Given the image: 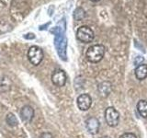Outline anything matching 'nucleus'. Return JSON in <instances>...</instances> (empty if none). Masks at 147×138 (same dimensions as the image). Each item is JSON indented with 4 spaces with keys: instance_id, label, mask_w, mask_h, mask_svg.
Returning a JSON list of instances; mask_svg holds the SVG:
<instances>
[{
    "instance_id": "f257e3e1",
    "label": "nucleus",
    "mask_w": 147,
    "mask_h": 138,
    "mask_svg": "<svg viewBox=\"0 0 147 138\" xmlns=\"http://www.w3.org/2000/svg\"><path fill=\"white\" fill-rule=\"evenodd\" d=\"M105 55V47L101 44L92 45L87 49L86 56L90 63H98Z\"/></svg>"
},
{
    "instance_id": "f03ea898",
    "label": "nucleus",
    "mask_w": 147,
    "mask_h": 138,
    "mask_svg": "<svg viewBox=\"0 0 147 138\" xmlns=\"http://www.w3.org/2000/svg\"><path fill=\"white\" fill-rule=\"evenodd\" d=\"M54 46L59 57L63 61H67V39L64 33L54 35Z\"/></svg>"
},
{
    "instance_id": "7ed1b4c3",
    "label": "nucleus",
    "mask_w": 147,
    "mask_h": 138,
    "mask_svg": "<svg viewBox=\"0 0 147 138\" xmlns=\"http://www.w3.org/2000/svg\"><path fill=\"white\" fill-rule=\"evenodd\" d=\"M76 38L84 43H90L95 38L94 31L87 26H82L76 31Z\"/></svg>"
},
{
    "instance_id": "20e7f679",
    "label": "nucleus",
    "mask_w": 147,
    "mask_h": 138,
    "mask_svg": "<svg viewBox=\"0 0 147 138\" xmlns=\"http://www.w3.org/2000/svg\"><path fill=\"white\" fill-rule=\"evenodd\" d=\"M28 58L33 66H39L43 59V52L38 46H31L28 51Z\"/></svg>"
},
{
    "instance_id": "39448f33",
    "label": "nucleus",
    "mask_w": 147,
    "mask_h": 138,
    "mask_svg": "<svg viewBox=\"0 0 147 138\" xmlns=\"http://www.w3.org/2000/svg\"><path fill=\"white\" fill-rule=\"evenodd\" d=\"M105 120L110 127H116L119 122V113L113 107H109L105 110Z\"/></svg>"
},
{
    "instance_id": "423d86ee",
    "label": "nucleus",
    "mask_w": 147,
    "mask_h": 138,
    "mask_svg": "<svg viewBox=\"0 0 147 138\" xmlns=\"http://www.w3.org/2000/svg\"><path fill=\"white\" fill-rule=\"evenodd\" d=\"M52 82L56 87H63L66 83V74L63 70L57 69L52 75Z\"/></svg>"
},
{
    "instance_id": "0eeeda50",
    "label": "nucleus",
    "mask_w": 147,
    "mask_h": 138,
    "mask_svg": "<svg viewBox=\"0 0 147 138\" xmlns=\"http://www.w3.org/2000/svg\"><path fill=\"white\" fill-rule=\"evenodd\" d=\"M76 103H77V107L80 110L83 112H86L87 110L92 104V99L88 94H81L78 96V98L76 99Z\"/></svg>"
},
{
    "instance_id": "6e6552de",
    "label": "nucleus",
    "mask_w": 147,
    "mask_h": 138,
    "mask_svg": "<svg viewBox=\"0 0 147 138\" xmlns=\"http://www.w3.org/2000/svg\"><path fill=\"white\" fill-rule=\"evenodd\" d=\"M99 126L100 123L99 121L95 117H89L86 119V130L88 131L91 135H96L99 131Z\"/></svg>"
},
{
    "instance_id": "1a4fd4ad",
    "label": "nucleus",
    "mask_w": 147,
    "mask_h": 138,
    "mask_svg": "<svg viewBox=\"0 0 147 138\" xmlns=\"http://www.w3.org/2000/svg\"><path fill=\"white\" fill-rule=\"evenodd\" d=\"M112 84L109 81H103L98 86V91L101 98H107L111 93Z\"/></svg>"
},
{
    "instance_id": "9d476101",
    "label": "nucleus",
    "mask_w": 147,
    "mask_h": 138,
    "mask_svg": "<svg viewBox=\"0 0 147 138\" xmlns=\"http://www.w3.org/2000/svg\"><path fill=\"white\" fill-rule=\"evenodd\" d=\"M34 116V110L30 106H24L20 110V118L24 122H30Z\"/></svg>"
},
{
    "instance_id": "9b49d317",
    "label": "nucleus",
    "mask_w": 147,
    "mask_h": 138,
    "mask_svg": "<svg viewBox=\"0 0 147 138\" xmlns=\"http://www.w3.org/2000/svg\"><path fill=\"white\" fill-rule=\"evenodd\" d=\"M135 76L138 80H144L147 77V66L142 64L135 69Z\"/></svg>"
},
{
    "instance_id": "f8f14e48",
    "label": "nucleus",
    "mask_w": 147,
    "mask_h": 138,
    "mask_svg": "<svg viewBox=\"0 0 147 138\" xmlns=\"http://www.w3.org/2000/svg\"><path fill=\"white\" fill-rule=\"evenodd\" d=\"M65 28H66L65 20L63 18V20L60 21L56 26L53 27L50 31H51V33H53V35L62 34V33H64V32H65Z\"/></svg>"
},
{
    "instance_id": "ddd939ff",
    "label": "nucleus",
    "mask_w": 147,
    "mask_h": 138,
    "mask_svg": "<svg viewBox=\"0 0 147 138\" xmlns=\"http://www.w3.org/2000/svg\"><path fill=\"white\" fill-rule=\"evenodd\" d=\"M137 110L142 118H147V101L140 100L137 103Z\"/></svg>"
},
{
    "instance_id": "4468645a",
    "label": "nucleus",
    "mask_w": 147,
    "mask_h": 138,
    "mask_svg": "<svg viewBox=\"0 0 147 138\" xmlns=\"http://www.w3.org/2000/svg\"><path fill=\"white\" fill-rule=\"evenodd\" d=\"M85 18H86V11L82 7H77L74 11V18H75V20L80 21L82 20H84Z\"/></svg>"
},
{
    "instance_id": "2eb2a0df",
    "label": "nucleus",
    "mask_w": 147,
    "mask_h": 138,
    "mask_svg": "<svg viewBox=\"0 0 147 138\" xmlns=\"http://www.w3.org/2000/svg\"><path fill=\"white\" fill-rule=\"evenodd\" d=\"M6 121H7V123L8 124V125H9V126H11V127L17 126V125H18V123L17 117H16L13 113H8V114L7 115Z\"/></svg>"
},
{
    "instance_id": "dca6fc26",
    "label": "nucleus",
    "mask_w": 147,
    "mask_h": 138,
    "mask_svg": "<svg viewBox=\"0 0 147 138\" xmlns=\"http://www.w3.org/2000/svg\"><path fill=\"white\" fill-rule=\"evenodd\" d=\"M144 61V58L142 56H137L134 59V66H140V64H142V63Z\"/></svg>"
},
{
    "instance_id": "f3484780",
    "label": "nucleus",
    "mask_w": 147,
    "mask_h": 138,
    "mask_svg": "<svg viewBox=\"0 0 147 138\" xmlns=\"http://www.w3.org/2000/svg\"><path fill=\"white\" fill-rule=\"evenodd\" d=\"M119 138H136V135L131 133H125L119 136Z\"/></svg>"
},
{
    "instance_id": "a211bd4d",
    "label": "nucleus",
    "mask_w": 147,
    "mask_h": 138,
    "mask_svg": "<svg viewBox=\"0 0 147 138\" xmlns=\"http://www.w3.org/2000/svg\"><path fill=\"white\" fill-rule=\"evenodd\" d=\"M40 138H53V136L52 133H43L40 135Z\"/></svg>"
},
{
    "instance_id": "6ab92c4d",
    "label": "nucleus",
    "mask_w": 147,
    "mask_h": 138,
    "mask_svg": "<svg viewBox=\"0 0 147 138\" xmlns=\"http://www.w3.org/2000/svg\"><path fill=\"white\" fill-rule=\"evenodd\" d=\"M24 38L27 40H33V39H35V35L33 33H28L24 36Z\"/></svg>"
},
{
    "instance_id": "aec40b11",
    "label": "nucleus",
    "mask_w": 147,
    "mask_h": 138,
    "mask_svg": "<svg viewBox=\"0 0 147 138\" xmlns=\"http://www.w3.org/2000/svg\"><path fill=\"white\" fill-rule=\"evenodd\" d=\"M90 1H92V2H98V1H100V0H90Z\"/></svg>"
},
{
    "instance_id": "412c9836",
    "label": "nucleus",
    "mask_w": 147,
    "mask_h": 138,
    "mask_svg": "<svg viewBox=\"0 0 147 138\" xmlns=\"http://www.w3.org/2000/svg\"><path fill=\"white\" fill-rule=\"evenodd\" d=\"M102 138H109V137H108V136H106V137H102Z\"/></svg>"
}]
</instances>
